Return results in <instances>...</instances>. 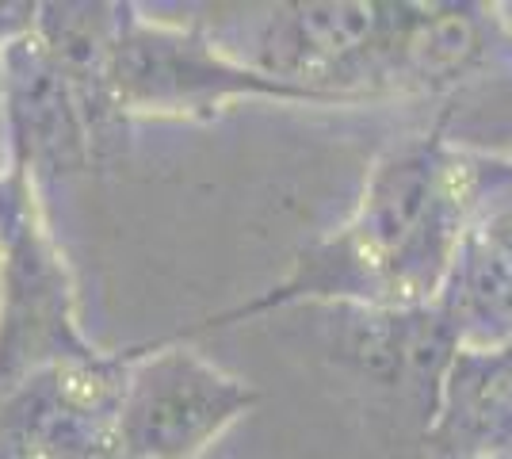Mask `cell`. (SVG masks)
Masks as SVG:
<instances>
[{
  "mask_svg": "<svg viewBox=\"0 0 512 459\" xmlns=\"http://www.w3.org/2000/svg\"><path fill=\"white\" fill-rule=\"evenodd\" d=\"M470 46V27L463 20H440L432 31L425 35V46H421V58H432V66H451L467 54Z\"/></svg>",
  "mask_w": 512,
  "mask_h": 459,
  "instance_id": "obj_5",
  "label": "cell"
},
{
  "mask_svg": "<svg viewBox=\"0 0 512 459\" xmlns=\"http://www.w3.org/2000/svg\"><path fill=\"white\" fill-rule=\"evenodd\" d=\"M302 39L321 54H348L367 46L375 31V8L367 4H310L299 16Z\"/></svg>",
  "mask_w": 512,
  "mask_h": 459,
  "instance_id": "obj_3",
  "label": "cell"
},
{
  "mask_svg": "<svg viewBox=\"0 0 512 459\" xmlns=\"http://www.w3.org/2000/svg\"><path fill=\"white\" fill-rule=\"evenodd\" d=\"M474 295L486 303L493 314L512 318V241H493L490 249L474 261Z\"/></svg>",
  "mask_w": 512,
  "mask_h": 459,
  "instance_id": "obj_4",
  "label": "cell"
},
{
  "mask_svg": "<svg viewBox=\"0 0 512 459\" xmlns=\"http://www.w3.org/2000/svg\"><path fill=\"white\" fill-rule=\"evenodd\" d=\"M249 391L188 352H165L134 375L123 440L142 459H188L245 410Z\"/></svg>",
  "mask_w": 512,
  "mask_h": 459,
  "instance_id": "obj_1",
  "label": "cell"
},
{
  "mask_svg": "<svg viewBox=\"0 0 512 459\" xmlns=\"http://www.w3.org/2000/svg\"><path fill=\"white\" fill-rule=\"evenodd\" d=\"M428 196H432V173L425 165H402L390 169L379 180L371 207H367V234L375 245L394 249L417 234V226L425 219Z\"/></svg>",
  "mask_w": 512,
  "mask_h": 459,
  "instance_id": "obj_2",
  "label": "cell"
}]
</instances>
